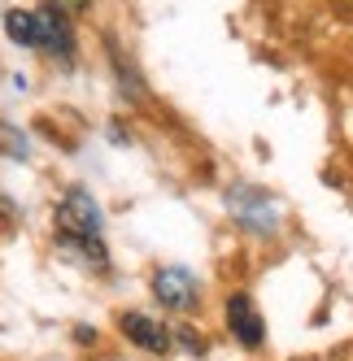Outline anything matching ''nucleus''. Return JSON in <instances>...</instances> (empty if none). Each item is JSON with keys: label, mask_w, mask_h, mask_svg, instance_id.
<instances>
[{"label": "nucleus", "mask_w": 353, "mask_h": 361, "mask_svg": "<svg viewBox=\"0 0 353 361\" xmlns=\"http://www.w3.org/2000/svg\"><path fill=\"white\" fill-rule=\"evenodd\" d=\"M57 235L66 248L96 257V266H105V248H100V209L88 192H66L57 204Z\"/></svg>", "instance_id": "f257e3e1"}, {"label": "nucleus", "mask_w": 353, "mask_h": 361, "mask_svg": "<svg viewBox=\"0 0 353 361\" xmlns=\"http://www.w3.org/2000/svg\"><path fill=\"white\" fill-rule=\"evenodd\" d=\"M153 296H157L166 309H174V314H188V309L201 300V288H196V279H192L184 266H166V270H157V279H153Z\"/></svg>", "instance_id": "f03ea898"}, {"label": "nucleus", "mask_w": 353, "mask_h": 361, "mask_svg": "<svg viewBox=\"0 0 353 361\" xmlns=\"http://www.w3.org/2000/svg\"><path fill=\"white\" fill-rule=\"evenodd\" d=\"M227 326H232V335H236L244 348H262V340H266L262 314H258L253 296H244V292H236L232 300H227Z\"/></svg>", "instance_id": "7ed1b4c3"}, {"label": "nucleus", "mask_w": 353, "mask_h": 361, "mask_svg": "<svg viewBox=\"0 0 353 361\" xmlns=\"http://www.w3.org/2000/svg\"><path fill=\"white\" fill-rule=\"evenodd\" d=\"M35 48H44V53H53L57 61L70 66V57H74L70 18H61V13H53V9H40V13H35Z\"/></svg>", "instance_id": "20e7f679"}, {"label": "nucleus", "mask_w": 353, "mask_h": 361, "mask_svg": "<svg viewBox=\"0 0 353 361\" xmlns=\"http://www.w3.org/2000/svg\"><path fill=\"white\" fill-rule=\"evenodd\" d=\"M122 331H127V340L136 344V348H144V353H170V344H174V335H170V326H162L157 318H148V314H122Z\"/></svg>", "instance_id": "39448f33"}, {"label": "nucleus", "mask_w": 353, "mask_h": 361, "mask_svg": "<svg viewBox=\"0 0 353 361\" xmlns=\"http://www.w3.org/2000/svg\"><path fill=\"white\" fill-rule=\"evenodd\" d=\"M5 31H9L13 44L35 48V13H27V9H9V13H5Z\"/></svg>", "instance_id": "423d86ee"}, {"label": "nucleus", "mask_w": 353, "mask_h": 361, "mask_svg": "<svg viewBox=\"0 0 353 361\" xmlns=\"http://www.w3.org/2000/svg\"><path fill=\"white\" fill-rule=\"evenodd\" d=\"M0 148H9L13 157H27V140H22L13 126H5V122H0Z\"/></svg>", "instance_id": "0eeeda50"}, {"label": "nucleus", "mask_w": 353, "mask_h": 361, "mask_svg": "<svg viewBox=\"0 0 353 361\" xmlns=\"http://www.w3.org/2000/svg\"><path fill=\"white\" fill-rule=\"evenodd\" d=\"M48 9L61 13V18H74V13H83V9H88V0H48Z\"/></svg>", "instance_id": "6e6552de"}]
</instances>
